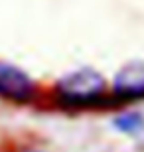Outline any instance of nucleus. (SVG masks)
<instances>
[{
  "instance_id": "obj_2",
  "label": "nucleus",
  "mask_w": 144,
  "mask_h": 152,
  "mask_svg": "<svg viewBox=\"0 0 144 152\" xmlns=\"http://www.w3.org/2000/svg\"><path fill=\"white\" fill-rule=\"evenodd\" d=\"M0 95L16 103H28L36 95V85L16 65L0 63Z\"/></svg>"
},
{
  "instance_id": "obj_3",
  "label": "nucleus",
  "mask_w": 144,
  "mask_h": 152,
  "mask_svg": "<svg viewBox=\"0 0 144 152\" xmlns=\"http://www.w3.org/2000/svg\"><path fill=\"white\" fill-rule=\"evenodd\" d=\"M113 91L121 99H142L144 97V63L132 61L115 75Z\"/></svg>"
},
{
  "instance_id": "obj_1",
  "label": "nucleus",
  "mask_w": 144,
  "mask_h": 152,
  "mask_svg": "<svg viewBox=\"0 0 144 152\" xmlns=\"http://www.w3.org/2000/svg\"><path fill=\"white\" fill-rule=\"evenodd\" d=\"M105 95V79L95 69H77L67 73L57 83V97L67 107H87L95 105Z\"/></svg>"
},
{
  "instance_id": "obj_4",
  "label": "nucleus",
  "mask_w": 144,
  "mask_h": 152,
  "mask_svg": "<svg viewBox=\"0 0 144 152\" xmlns=\"http://www.w3.org/2000/svg\"><path fill=\"white\" fill-rule=\"evenodd\" d=\"M115 126L118 130H122V132L134 134V132H138V130L144 129V118L138 113H126V115H121V117L116 118Z\"/></svg>"
},
{
  "instance_id": "obj_5",
  "label": "nucleus",
  "mask_w": 144,
  "mask_h": 152,
  "mask_svg": "<svg viewBox=\"0 0 144 152\" xmlns=\"http://www.w3.org/2000/svg\"><path fill=\"white\" fill-rule=\"evenodd\" d=\"M24 152H42V150H36V148H30V150H24Z\"/></svg>"
}]
</instances>
